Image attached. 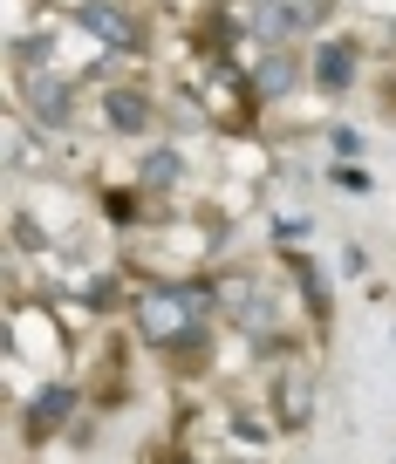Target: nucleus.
Instances as JSON below:
<instances>
[{
  "instance_id": "f257e3e1",
  "label": "nucleus",
  "mask_w": 396,
  "mask_h": 464,
  "mask_svg": "<svg viewBox=\"0 0 396 464\" xmlns=\"http://www.w3.org/2000/svg\"><path fill=\"white\" fill-rule=\"evenodd\" d=\"M191 314H198L191 294H150V301H144V334H150V342H178V334L191 328Z\"/></svg>"
},
{
  "instance_id": "f03ea898",
  "label": "nucleus",
  "mask_w": 396,
  "mask_h": 464,
  "mask_svg": "<svg viewBox=\"0 0 396 464\" xmlns=\"http://www.w3.org/2000/svg\"><path fill=\"white\" fill-rule=\"evenodd\" d=\"M82 28L96 34L103 48H130V42H137L130 14H123V7H110V0H89V7H82Z\"/></svg>"
},
{
  "instance_id": "7ed1b4c3",
  "label": "nucleus",
  "mask_w": 396,
  "mask_h": 464,
  "mask_svg": "<svg viewBox=\"0 0 396 464\" xmlns=\"http://www.w3.org/2000/svg\"><path fill=\"white\" fill-rule=\"evenodd\" d=\"M253 28L260 34H294V28H308V7H287V0H260V7H253Z\"/></svg>"
},
{
  "instance_id": "20e7f679",
  "label": "nucleus",
  "mask_w": 396,
  "mask_h": 464,
  "mask_svg": "<svg viewBox=\"0 0 396 464\" xmlns=\"http://www.w3.org/2000/svg\"><path fill=\"white\" fill-rule=\"evenodd\" d=\"M314 75H322V89H342V82L355 75V48H349V42H328L322 62H314Z\"/></svg>"
},
{
  "instance_id": "39448f33",
  "label": "nucleus",
  "mask_w": 396,
  "mask_h": 464,
  "mask_svg": "<svg viewBox=\"0 0 396 464\" xmlns=\"http://www.w3.org/2000/svg\"><path fill=\"white\" fill-rule=\"evenodd\" d=\"M34 116H42V123H62V116H69V89L62 82H34Z\"/></svg>"
},
{
  "instance_id": "423d86ee",
  "label": "nucleus",
  "mask_w": 396,
  "mask_h": 464,
  "mask_svg": "<svg viewBox=\"0 0 396 464\" xmlns=\"http://www.w3.org/2000/svg\"><path fill=\"white\" fill-rule=\"evenodd\" d=\"M280 410H287V423H308V376L301 369H287V382H280Z\"/></svg>"
},
{
  "instance_id": "0eeeda50",
  "label": "nucleus",
  "mask_w": 396,
  "mask_h": 464,
  "mask_svg": "<svg viewBox=\"0 0 396 464\" xmlns=\"http://www.w3.org/2000/svg\"><path fill=\"white\" fill-rule=\"evenodd\" d=\"M110 123L137 130V123H144V96H137V89H110Z\"/></svg>"
},
{
  "instance_id": "6e6552de",
  "label": "nucleus",
  "mask_w": 396,
  "mask_h": 464,
  "mask_svg": "<svg viewBox=\"0 0 396 464\" xmlns=\"http://www.w3.org/2000/svg\"><path fill=\"white\" fill-rule=\"evenodd\" d=\"M287 82H294V62H287V55H266V62H260V89H266V96H280Z\"/></svg>"
},
{
  "instance_id": "1a4fd4ad",
  "label": "nucleus",
  "mask_w": 396,
  "mask_h": 464,
  "mask_svg": "<svg viewBox=\"0 0 396 464\" xmlns=\"http://www.w3.org/2000/svg\"><path fill=\"white\" fill-rule=\"evenodd\" d=\"M144 178H150V185H171V178H178V158H171V150H150V158H144Z\"/></svg>"
},
{
  "instance_id": "9d476101",
  "label": "nucleus",
  "mask_w": 396,
  "mask_h": 464,
  "mask_svg": "<svg viewBox=\"0 0 396 464\" xmlns=\"http://www.w3.org/2000/svg\"><path fill=\"white\" fill-rule=\"evenodd\" d=\"M62 410H69V390H48L42 403H34V423L48 430V423H62Z\"/></svg>"
}]
</instances>
